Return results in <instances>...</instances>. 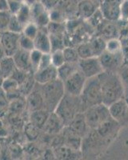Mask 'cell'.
<instances>
[{
  "mask_svg": "<svg viewBox=\"0 0 128 160\" xmlns=\"http://www.w3.org/2000/svg\"><path fill=\"white\" fill-rule=\"evenodd\" d=\"M102 88V103L109 107L125 98L124 88L118 72L104 71L99 75Z\"/></svg>",
  "mask_w": 128,
  "mask_h": 160,
  "instance_id": "obj_1",
  "label": "cell"
},
{
  "mask_svg": "<svg viewBox=\"0 0 128 160\" xmlns=\"http://www.w3.org/2000/svg\"><path fill=\"white\" fill-rule=\"evenodd\" d=\"M55 112L62 120L65 126L68 125L77 114L83 112L80 97L66 94L55 110Z\"/></svg>",
  "mask_w": 128,
  "mask_h": 160,
  "instance_id": "obj_2",
  "label": "cell"
},
{
  "mask_svg": "<svg viewBox=\"0 0 128 160\" xmlns=\"http://www.w3.org/2000/svg\"><path fill=\"white\" fill-rule=\"evenodd\" d=\"M40 86L41 92L44 99V108L50 112H53L65 95L63 82L59 78H57L48 83Z\"/></svg>",
  "mask_w": 128,
  "mask_h": 160,
  "instance_id": "obj_3",
  "label": "cell"
},
{
  "mask_svg": "<svg viewBox=\"0 0 128 160\" xmlns=\"http://www.w3.org/2000/svg\"><path fill=\"white\" fill-rule=\"evenodd\" d=\"M83 112L90 107L102 103V88L99 75L87 78L80 95Z\"/></svg>",
  "mask_w": 128,
  "mask_h": 160,
  "instance_id": "obj_4",
  "label": "cell"
},
{
  "mask_svg": "<svg viewBox=\"0 0 128 160\" xmlns=\"http://www.w3.org/2000/svg\"><path fill=\"white\" fill-rule=\"evenodd\" d=\"M83 114L90 129H96L102 122L111 117L109 108L103 103L90 107L85 110Z\"/></svg>",
  "mask_w": 128,
  "mask_h": 160,
  "instance_id": "obj_5",
  "label": "cell"
},
{
  "mask_svg": "<svg viewBox=\"0 0 128 160\" xmlns=\"http://www.w3.org/2000/svg\"><path fill=\"white\" fill-rule=\"evenodd\" d=\"M87 78L78 69L63 81L65 93L73 96H80Z\"/></svg>",
  "mask_w": 128,
  "mask_h": 160,
  "instance_id": "obj_6",
  "label": "cell"
},
{
  "mask_svg": "<svg viewBox=\"0 0 128 160\" xmlns=\"http://www.w3.org/2000/svg\"><path fill=\"white\" fill-rule=\"evenodd\" d=\"M99 58L102 68L106 71L118 72L121 67L124 64L123 51L119 53H111L105 50L99 55Z\"/></svg>",
  "mask_w": 128,
  "mask_h": 160,
  "instance_id": "obj_7",
  "label": "cell"
},
{
  "mask_svg": "<svg viewBox=\"0 0 128 160\" xmlns=\"http://www.w3.org/2000/svg\"><path fill=\"white\" fill-rule=\"evenodd\" d=\"M78 65L79 69L86 78L98 76L104 71L99 57L80 58Z\"/></svg>",
  "mask_w": 128,
  "mask_h": 160,
  "instance_id": "obj_8",
  "label": "cell"
},
{
  "mask_svg": "<svg viewBox=\"0 0 128 160\" xmlns=\"http://www.w3.org/2000/svg\"><path fill=\"white\" fill-rule=\"evenodd\" d=\"M111 116L122 128L128 126V103L126 98L118 100L109 107Z\"/></svg>",
  "mask_w": 128,
  "mask_h": 160,
  "instance_id": "obj_9",
  "label": "cell"
},
{
  "mask_svg": "<svg viewBox=\"0 0 128 160\" xmlns=\"http://www.w3.org/2000/svg\"><path fill=\"white\" fill-rule=\"evenodd\" d=\"M123 0H101L99 10L105 19L115 22L120 19L121 5Z\"/></svg>",
  "mask_w": 128,
  "mask_h": 160,
  "instance_id": "obj_10",
  "label": "cell"
},
{
  "mask_svg": "<svg viewBox=\"0 0 128 160\" xmlns=\"http://www.w3.org/2000/svg\"><path fill=\"white\" fill-rule=\"evenodd\" d=\"M19 36L20 34L6 31L1 33L0 44L5 51L6 55L13 56L19 49Z\"/></svg>",
  "mask_w": 128,
  "mask_h": 160,
  "instance_id": "obj_11",
  "label": "cell"
},
{
  "mask_svg": "<svg viewBox=\"0 0 128 160\" xmlns=\"http://www.w3.org/2000/svg\"><path fill=\"white\" fill-rule=\"evenodd\" d=\"M31 21L37 24L39 28H47L51 22L48 10L42 2H35L31 7Z\"/></svg>",
  "mask_w": 128,
  "mask_h": 160,
  "instance_id": "obj_12",
  "label": "cell"
},
{
  "mask_svg": "<svg viewBox=\"0 0 128 160\" xmlns=\"http://www.w3.org/2000/svg\"><path fill=\"white\" fill-rule=\"evenodd\" d=\"M34 77L37 84L43 85L48 82L54 81L58 78V70L55 66L51 65L47 68L37 70L34 73Z\"/></svg>",
  "mask_w": 128,
  "mask_h": 160,
  "instance_id": "obj_13",
  "label": "cell"
},
{
  "mask_svg": "<svg viewBox=\"0 0 128 160\" xmlns=\"http://www.w3.org/2000/svg\"><path fill=\"white\" fill-rule=\"evenodd\" d=\"M65 128V124L55 111L51 112L47 122L44 124L42 131L49 135H57L62 131Z\"/></svg>",
  "mask_w": 128,
  "mask_h": 160,
  "instance_id": "obj_14",
  "label": "cell"
},
{
  "mask_svg": "<svg viewBox=\"0 0 128 160\" xmlns=\"http://www.w3.org/2000/svg\"><path fill=\"white\" fill-rule=\"evenodd\" d=\"M35 49L42 53L51 52V42L47 28H39L36 37L34 38Z\"/></svg>",
  "mask_w": 128,
  "mask_h": 160,
  "instance_id": "obj_15",
  "label": "cell"
},
{
  "mask_svg": "<svg viewBox=\"0 0 128 160\" xmlns=\"http://www.w3.org/2000/svg\"><path fill=\"white\" fill-rule=\"evenodd\" d=\"M66 127L71 131H73L75 134L80 136L81 138H83L90 131V128H88L83 112L77 114L76 116L71 120V122H70L68 125H66Z\"/></svg>",
  "mask_w": 128,
  "mask_h": 160,
  "instance_id": "obj_16",
  "label": "cell"
},
{
  "mask_svg": "<svg viewBox=\"0 0 128 160\" xmlns=\"http://www.w3.org/2000/svg\"><path fill=\"white\" fill-rule=\"evenodd\" d=\"M26 103L27 111L29 113L44 108V99L40 88L38 91L35 88V89L26 97Z\"/></svg>",
  "mask_w": 128,
  "mask_h": 160,
  "instance_id": "obj_17",
  "label": "cell"
},
{
  "mask_svg": "<svg viewBox=\"0 0 128 160\" xmlns=\"http://www.w3.org/2000/svg\"><path fill=\"white\" fill-rule=\"evenodd\" d=\"M12 57L18 69L27 71V72H32L31 51H25L19 48Z\"/></svg>",
  "mask_w": 128,
  "mask_h": 160,
  "instance_id": "obj_18",
  "label": "cell"
},
{
  "mask_svg": "<svg viewBox=\"0 0 128 160\" xmlns=\"http://www.w3.org/2000/svg\"><path fill=\"white\" fill-rule=\"evenodd\" d=\"M99 7L93 0H81L77 4V13L81 18L87 20L97 11Z\"/></svg>",
  "mask_w": 128,
  "mask_h": 160,
  "instance_id": "obj_19",
  "label": "cell"
},
{
  "mask_svg": "<svg viewBox=\"0 0 128 160\" xmlns=\"http://www.w3.org/2000/svg\"><path fill=\"white\" fill-rule=\"evenodd\" d=\"M54 153L55 157L60 159H75L81 156L80 151L72 149L64 143L55 148Z\"/></svg>",
  "mask_w": 128,
  "mask_h": 160,
  "instance_id": "obj_20",
  "label": "cell"
},
{
  "mask_svg": "<svg viewBox=\"0 0 128 160\" xmlns=\"http://www.w3.org/2000/svg\"><path fill=\"white\" fill-rule=\"evenodd\" d=\"M50 112L45 108L37 110V111H31L29 113V121L31 122L38 127L39 129L42 130L44 124L47 122L48 117H49Z\"/></svg>",
  "mask_w": 128,
  "mask_h": 160,
  "instance_id": "obj_21",
  "label": "cell"
},
{
  "mask_svg": "<svg viewBox=\"0 0 128 160\" xmlns=\"http://www.w3.org/2000/svg\"><path fill=\"white\" fill-rule=\"evenodd\" d=\"M105 20V19H104ZM104 20L102 21V23L99 26H98L97 28H99V36L102 37L103 39L106 40L111 39V38H117L116 35L119 34V30L116 28V26L115 24L112 23V21H107V23H104Z\"/></svg>",
  "mask_w": 128,
  "mask_h": 160,
  "instance_id": "obj_22",
  "label": "cell"
},
{
  "mask_svg": "<svg viewBox=\"0 0 128 160\" xmlns=\"http://www.w3.org/2000/svg\"><path fill=\"white\" fill-rule=\"evenodd\" d=\"M27 111V103L25 97H18L10 100L8 112L13 116H18L22 112Z\"/></svg>",
  "mask_w": 128,
  "mask_h": 160,
  "instance_id": "obj_23",
  "label": "cell"
},
{
  "mask_svg": "<svg viewBox=\"0 0 128 160\" xmlns=\"http://www.w3.org/2000/svg\"><path fill=\"white\" fill-rule=\"evenodd\" d=\"M0 69L2 71L5 78L11 77L13 75V73L17 69L13 57L6 55L3 58H1L0 59Z\"/></svg>",
  "mask_w": 128,
  "mask_h": 160,
  "instance_id": "obj_24",
  "label": "cell"
},
{
  "mask_svg": "<svg viewBox=\"0 0 128 160\" xmlns=\"http://www.w3.org/2000/svg\"><path fill=\"white\" fill-rule=\"evenodd\" d=\"M36 84L37 82L35 79V77H34V73L29 72L25 79L19 84V88H18L19 92L21 93L22 96L26 98L31 91L35 89Z\"/></svg>",
  "mask_w": 128,
  "mask_h": 160,
  "instance_id": "obj_25",
  "label": "cell"
},
{
  "mask_svg": "<svg viewBox=\"0 0 128 160\" xmlns=\"http://www.w3.org/2000/svg\"><path fill=\"white\" fill-rule=\"evenodd\" d=\"M78 69H79L78 63L66 62L61 67L57 68V70H58V78L63 82Z\"/></svg>",
  "mask_w": 128,
  "mask_h": 160,
  "instance_id": "obj_26",
  "label": "cell"
},
{
  "mask_svg": "<svg viewBox=\"0 0 128 160\" xmlns=\"http://www.w3.org/2000/svg\"><path fill=\"white\" fill-rule=\"evenodd\" d=\"M15 16L24 26L27 24L31 21V6L25 2H22L19 10L15 14Z\"/></svg>",
  "mask_w": 128,
  "mask_h": 160,
  "instance_id": "obj_27",
  "label": "cell"
},
{
  "mask_svg": "<svg viewBox=\"0 0 128 160\" xmlns=\"http://www.w3.org/2000/svg\"><path fill=\"white\" fill-rule=\"evenodd\" d=\"M79 56L80 58H91V57H96L95 56V51H94L93 48H92L91 42H83L78 46L76 48Z\"/></svg>",
  "mask_w": 128,
  "mask_h": 160,
  "instance_id": "obj_28",
  "label": "cell"
},
{
  "mask_svg": "<svg viewBox=\"0 0 128 160\" xmlns=\"http://www.w3.org/2000/svg\"><path fill=\"white\" fill-rule=\"evenodd\" d=\"M41 129L34 125L32 122L28 121L24 126V133H25L26 138L29 141H35L39 136V131Z\"/></svg>",
  "mask_w": 128,
  "mask_h": 160,
  "instance_id": "obj_29",
  "label": "cell"
},
{
  "mask_svg": "<svg viewBox=\"0 0 128 160\" xmlns=\"http://www.w3.org/2000/svg\"><path fill=\"white\" fill-rule=\"evenodd\" d=\"M65 57V60L67 62H73V63H78L80 59L77 51L76 48H71V47H65L62 49Z\"/></svg>",
  "mask_w": 128,
  "mask_h": 160,
  "instance_id": "obj_30",
  "label": "cell"
},
{
  "mask_svg": "<svg viewBox=\"0 0 128 160\" xmlns=\"http://www.w3.org/2000/svg\"><path fill=\"white\" fill-rule=\"evenodd\" d=\"M106 51L111 53H119L123 51V45L121 40L114 38L106 41Z\"/></svg>",
  "mask_w": 128,
  "mask_h": 160,
  "instance_id": "obj_31",
  "label": "cell"
},
{
  "mask_svg": "<svg viewBox=\"0 0 128 160\" xmlns=\"http://www.w3.org/2000/svg\"><path fill=\"white\" fill-rule=\"evenodd\" d=\"M51 63H52L53 66H55V68H59L62 64L66 62L62 50H55V51H51Z\"/></svg>",
  "mask_w": 128,
  "mask_h": 160,
  "instance_id": "obj_32",
  "label": "cell"
},
{
  "mask_svg": "<svg viewBox=\"0 0 128 160\" xmlns=\"http://www.w3.org/2000/svg\"><path fill=\"white\" fill-rule=\"evenodd\" d=\"M12 15L9 11H0V33L8 31V26Z\"/></svg>",
  "mask_w": 128,
  "mask_h": 160,
  "instance_id": "obj_33",
  "label": "cell"
},
{
  "mask_svg": "<svg viewBox=\"0 0 128 160\" xmlns=\"http://www.w3.org/2000/svg\"><path fill=\"white\" fill-rule=\"evenodd\" d=\"M122 83L124 88L125 97H128V63H124L118 71Z\"/></svg>",
  "mask_w": 128,
  "mask_h": 160,
  "instance_id": "obj_34",
  "label": "cell"
},
{
  "mask_svg": "<svg viewBox=\"0 0 128 160\" xmlns=\"http://www.w3.org/2000/svg\"><path fill=\"white\" fill-rule=\"evenodd\" d=\"M19 48L27 51H31L35 49L34 39L26 36L23 34H20L19 36Z\"/></svg>",
  "mask_w": 128,
  "mask_h": 160,
  "instance_id": "obj_35",
  "label": "cell"
},
{
  "mask_svg": "<svg viewBox=\"0 0 128 160\" xmlns=\"http://www.w3.org/2000/svg\"><path fill=\"white\" fill-rule=\"evenodd\" d=\"M38 31H39V27L35 22L31 21V22L25 25L23 31H22V34L25 35L26 36L34 39L36 37Z\"/></svg>",
  "mask_w": 128,
  "mask_h": 160,
  "instance_id": "obj_36",
  "label": "cell"
},
{
  "mask_svg": "<svg viewBox=\"0 0 128 160\" xmlns=\"http://www.w3.org/2000/svg\"><path fill=\"white\" fill-rule=\"evenodd\" d=\"M24 27L25 26L17 18L15 15H12L9 26H8V31H11V32L17 33V34H22Z\"/></svg>",
  "mask_w": 128,
  "mask_h": 160,
  "instance_id": "obj_37",
  "label": "cell"
},
{
  "mask_svg": "<svg viewBox=\"0 0 128 160\" xmlns=\"http://www.w3.org/2000/svg\"><path fill=\"white\" fill-rule=\"evenodd\" d=\"M10 100L5 91L0 88V116L6 115L9 110Z\"/></svg>",
  "mask_w": 128,
  "mask_h": 160,
  "instance_id": "obj_38",
  "label": "cell"
},
{
  "mask_svg": "<svg viewBox=\"0 0 128 160\" xmlns=\"http://www.w3.org/2000/svg\"><path fill=\"white\" fill-rule=\"evenodd\" d=\"M42 55V53L36 49H34L33 51H31V67H32V72L33 73H35L38 69Z\"/></svg>",
  "mask_w": 128,
  "mask_h": 160,
  "instance_id": "obj_39",
  "label": "cell"
},
{
  "mask_svg": "<svg viewBox=\"0 0 128 160\" xmlns=\"http://www.w3.org/2000/svg\"><path fill=\"white\" fill-rule=\"evenodd\" d=\"M105 18L104 17H103V15H102V12H101V11L99 10V8H98L97 11H95L93 15L88 18L87 21L89 22V23L91 26H93V27H98V26H99L102 23V21Z\"/></svg>",
  "mask_w": 128,
  "mask_h": 160,
  "instance_id": "obj_40",
  "label": "cell"
},
{
  "mask_svg": "<svg viewBox=\"0 0 128 160\" xmlns=\"http://www.w3.org/2000/svg\"><path fill=\"white\" fill-rule=\"evenodd\" d=\"M51 65H52V63H51V53H42L40 62H39V65H38V69L37 70L47 68V67H49Z\"/></svg>",
  "mask_w": 128,
  "mask_h": 160,
  "instance_id": "obj_41",
  "label": "cell"
},
{
  "mask_svg": "<svg viewBox=\"0 0 128 160\" xmlns=\"http://www.w3.org/2000/svg\"><path fill=\"white\" fill-rule=\"evenodd\" d=\"M22 3V2L18 0H9V11L13 15H15L20 8Z\"/></svg>",
  "mask_w": 128,
  "mask_h": 160,
  "instance_id": "obj_42",
  "label": "cell"
},
{
  "mask_svg": "<svg viewBox=\"0 0 128 160\" xmlns=\"http://www.w3.org/2000/svg\"><path fill=\"white\" fill-rule=\"evenodd\" d=\"M120 18L128 20V0H123L121 5Z\"/></svg>",
  "mask_w": 128,
  "mask_h": 160,
  "instance_id": "obj_43",
  "label": "cell"
},
{
  "mask_svg": "<svg viewBox=\"0 0 128 160\" xmlns=\"http://www.w3.org/2000/svg\"><path fill=\"white\" fill-rule=\"evenodd\" d=\"M56 2L57 0H44V1L42 2V3L45 6V8H46L47 9L51 10L56 6Z\"/></svg>",
  "mask_w": 128,
  "mask_h": 160,
  "instance_id": "obj_44",
  "label": "cell"
},
{
  "mask_svg": "<svg viewBox=\"0 0 128 160\" xmlns=\"http://www.w3.org/2000/svg\"><path fill=\"white\" fill-rule=\"evenodd\" d=\"M0 11H9V0H0Z\"/></svg>",
  "mask_w": 128,
  "mask_h": 160,
  "instance_id": "obj_45",
  "label": "cell"
},
{
  "mask_svg": "<svg viewBox=\"0 0 128 160\" xmlns=\"http://www.w3.org/2000/svg\"><path fill=\"white\" fill-rule=\"evenodd\" d=\"M123 54L124 58V63H128V46L123 48Z\"/></svg>",
  "mask_w": 128,
  "mask_h": 160,
  "instance_id": "obj_46",
  "label": "cell"
},
{
  "mask_svg": "<svg viewBox=\"0 0 128 160\" xmlns=\"http://www.w3.org/2000/svg\"><path fill=\"white\" fill-rule=\"evenodd\" d=\"M4 79H5V77H4V75H3V74H2V71H1V69H0V88L2 87V82H3Z\"/></svg>",
  "mask_w": 128,
  "mask_h": 160,
  "instance_id": "obj_47",
  "label": "cell"
},
{
  "mask_svg": "<svg viewBox=\"0 0 128 160\" xmlns=\"http://www.w3.org/2000/svg\"><path fill=\"white\" fill-rule=\"evenodd\" d=\"M4 56H6L5 51H4L3 48H2V46H1V44H0V59L3 58Z\"/></svg>",
  "mask_w": 128,
  "mask_h": 160,
  "instance_id": "obj_48",
  "label": "cell"
},
{
  "mask_svg": "<svg viewBox=\"0 0 128 160\" xmlns=\"http://www.w3.org/2000/svg\"><path fill=\"white\" fill-rule=\"evenodd\" d=\"M125 98H126V102H127V103H128V97H125Z\"/></svg>",
  "mask_w": 128,
  "mask_h": 160,
  "instance_id": "obj_49",
  "label": "cell"
},
{
  "mask_svg": "<svg viewBox=\"0 0 128 160\" xmlns=\"http://www.w3.org/2000/svg\"><path fill=\"white\" fill-rule=\"evenodd\" d=\"M0 41H1V33H0Z\"/></svg>",
  "mask_w": 128,
  "mask_h": 160,
  "instance_id": "obj_50",
  "label": "cell"
},
{
  "mask_svg": "<svg viewBox=\"0 0 128 160\" xmlns=\"http://www.w3.org/2000/svg\"><path fill=\"white\" fill-rule=\"evenodd\" d=\"M93 1H95V2H96V1H97V0H93Z\"/></svg>",
  "mask_w": 128,
  "mask_h": 160,
  "instance_id": "obj_51",
  "label": "cell"
}]
</instances>
